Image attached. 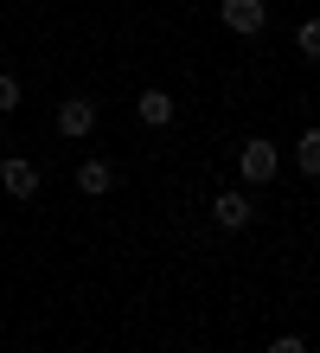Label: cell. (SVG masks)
Here are the masks:
<instances>
[{"instance_id":"6da1fadb","label":"cell","mask_w":320,"mask_h":353,"mask_svg":"<svg viewBox=\"0 0 320 353\" xmlns=\"http://www.w3.org/2000/svg\"><path fill=\"white\" fill-rule=\"evenodd\" d=\"M275 168H282V148H275L269 135H250L244 154H237V174H244L250 186H263V180H275Z\"/></svg>"},{"instance_id":"7a4b0ae2","label":"cell","mask_w":320,"mask_h":353,"mask_svg":"<svg viewBox=\"0 0 320 353\" xmlns=\"http://www.w3.org/2000/svg\"><path fill=\"white\" fill-rule=\"evenodd\" d=\"M218 19L237 39H256V32L269 26V7H263V0H218Z\"/></svg>"},{"instance_id":"3957f363","label":"cell","mask_w":320,"mask_h":353,"mask_svg":"<svg viewBox=\"0 0 320 353\" xmlns=\"http://www.w3.org/2000/svg\"><path fill=\"white\" fill-rule=\"evenodd\" d=\"M0 186H7V199L26 205V199L39 193V168H32L26 154H0Z\"/></svg>"},{"instance_id":"277c9868","label":"cell","mask_w":320,"mask_h":353,"mask_svg":"<svg viewBox=\"0 0 320 353\" xmlns=\"http://www.w3.org/2000/svg\"><path fill=\"white\" fill-rule=\"evenodd\" d=\"M90 129H96V103H90V97H64V103H58V135H64V141H83Z\"/></svg>"},{"instance_id":"5b68a950","label":"cell","mask_w":320,"mask_h":353,"mask_svg":"<svg viewBox=\"0 0 320 353\" xmlns=\"http://www.w3.org/2000/svg\"><path fill=\"white\" fill-rule=\"evenodd\" d=\"M211 219H218V232H244L256 219V205H250V193H218L211 199Z\"/></svg>"},{"instance_id":"8992f818","label":"cell","mask_w":320,"mask_h":353,"mask_svg":"<svg viewBox=\"0 0 320 353\" xmlns=\"http://www.w3.org/2000/svg\"><path fill=\"white\" fill-rule=\"evenodd\" d=\"M109 186H116V168H109V161H77V193L83 199H103Z\"/></svg>"},{"instance_id":"52a82bcc","label":"cell","mask_w":320,"mask_h":353,"mask_svg":"<svg viewBox=\"0 0 320 353\" xmlns=\"http://www.w3.org/2000/svg\"><path fill=\"white\" fill-rule=\"evenodd\" d=\"M173 110H180V103L167 97V90H141V97H135V116L147 122V129H167V122H173Z\"/></svg>"},{"instance_id":"ba28073f","label":"cell","mask_w":320,"mask_h":353,"mask_svg":"<svg viewBox=\"0 0 320 353\" xmlns=\"http://www.w3.org/2000/svg\"><path fill=\"white\" fill-rule=\"evenodd\" d=\"M295 168H301L308 180H320V129H301V141H295Z\"/></svg>"},{"instance_id":"9c48e42d","label":"cell","mask_w":320,"mask_h":353,"mask_svg":"<svg viewBox=\"0 0 320 353\" xmlns=\"http://www.w3.org/2000/svg\"><path fill=\"white\" fill-rule=\"evenodd\" d=\"M295 52H301L308 65H320V19H301V26H295Z\"/></svg>"},{"instance_id":"30bf717a","label":"cell","mask_w":320,"mask_h":353,"mask_svg":"<svg viewBox=\"0 0 320 353\" xmlns=\"http://www.w3.org/2000/svg\"><path fill=\"white\" fill-rule=\"evenodd\" d=\"M13 110H19V77L0 71V116H13Z\"/></svg>"},{"instance_id":"8fae6325","label":"cell","mask_w":320,"mask_h":353,"mask_svg":"<svg viewBox=\"0 0 320 353\" xmlns=\"http://www.w3.org/2000/svg\"><path fill=\"white\" fill-rule=\"evenodd\" d=\"M269 353H308V341H301V334H275Z\"/></svg>"}]
</instances>
